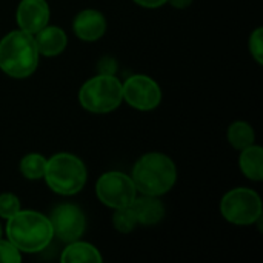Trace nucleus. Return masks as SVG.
Here are the masks:
<instances>
[{"label":"nucleus","instance_id":"obj_1","mask_svg":"<svg viewBox=\"0 0 263 263\" xmlns=\"http://www.w3.org/2000/svg\"><path fill=\"white\" fill-rule=\"evenodd\" d=\"M5 233L8 240L14 243L20 253L28 254L43 251L54 239L49 217L31 210H20L9 217Z\"/></svg>","mask_w":263,"mask_h":263},{"label":"nucleus","instance_id":"obj_2","mask_svg":"<svg viewBox=\"0 0 263 263\" xmlns=\"http://www.w3.org/2000/svg\"><path fill=\"white\" fill-rule=\"evenodd\" d=\"M131 179L137 193L160 197L176 185L177 168L171 157L162 153H146L136 162Z\"/></svg>","mask_w":263,"mask_h":263},{"label":"nucleus","instance_id":"obj_3","mask_svg":"<svg viewBox=\"0 0 263 263\" xmlns=\"http://www.w3.org/2000/svg\"><path fill=\"white\" fill-rule=\"evenodd\" d=\"M34 35L22 29L8 32L0 40V69L12 79H26L39 66Z\"/></svg>","mask_w":263,"mask_h":263},{"label":"nucleus","instance_id":"obj_4","mask_svg":"<svg viewBox=\"0 0 263 263\" xmlns=\"http://www.w3.org/2000/svg\"><path fill=\"white\" fill-rule=\"evenodd\" d=\"M86 177L85 163L71 153H59L46 160L43 179L49 190L59 196H74L80 193L86 183Z\"/></svg>","mask_w":263,"mask_h":263},{"label":"nucleus","instance_id":"obj_5","mask_svg":"<svg viewBox=\"0 0 263 263\" xmlns=\"http://www.w3.org/2000/svg\"><path fill=\"white\" fill-rule=\"evenodd\" d=\"M123 100L122 82L114 74H100L86 80L79 91L80 105L94 114H106L120 106Z\"/></svg>","mask_w":263,"mask_h":263},{"label":"nucleus","instance_id":"obj_6","mask_svg":"<svg viewBox=\"0 0 263 263\" xmlns=\"http://www.w3.org/2000/svg\"><path fill=\"white\" fill-rule=\"evenodd\" d=\"M220 213L233 225H253L262 219V199L251 188H234L222 197Z\"/></svg>","mask_w":263,"mask_h":263},{"label":"nucleus","instance_id":"obj_7","mask_svg":"<svg viewBox=\"0 0 263 263\" xmlns=\"http://www.w3.org/2000/svg\"><path fill=\"white\" fill-rule=\"evenodd\" d=\"M96 194L103 205L117 210L129 206L137 197V190L131 176L120 171H108L99 177Z\"/></svg>","mask_w":263,"mask_h":263},{"label":"nucleus","instance_id":"obj_8","mask_svg":"<svg viewBox=\"0 0 263 263\" xmlns=\"http://www.w3.org/2000/svg\"><path fill=\"white\" fill-rule=\"evenodd\" d=\"M123 100L139 109V111H151L156 109L162 102V89L159 83L145 74H134L122 83Z\"/></svg>","mask_w":263,"mask_h":263},{"label":"nucleus","instance_id":"obj_9","mask_svg":"<svg viewBox=\"0 0 263 263\" xmlns=\"http://www.w3.org/2000/svg\"><path fill=\"white\" fill-rule=\"evenodd\" d=\"M52 233L65 243L79 240L86 228V219L83 211L74 203L57 205L49 216Z\"/></svg>","mask_w":263,"mask_h":263},{"label":"nucleus","instance_id":"obj_10","mask_svg":"<svg viewBox=\"0 0 263 263\" xmlns=\"http://www.w3.org/2000/svg\"><path fill=\"white\" fill-rule=\"evenodd\" d=\"M49 15L46 0H22L17 6L15 20L22 31L34 35L49 23Z\"/></svg>","mask_w":263,"mask_h":263},{"label":"nucleus","instance_id":"obj_11","mask_svg":"<svg viewBox=\"0 0 263 263\" xmlns=\"http://www.w3.org/2000/svg\"><path fill=\"white\" fill-rule=\"evenodd\" d=\"M72 29L80 40L96 42L106 32V18L97 9H83L76 15Z\"/></svg>","mask_w":263,"mask_h":263},{"label":"nucleus","instance_id":"obj_12","mask_svg":"<svg viewBox=\"0 0 263 263\" xmlns=\"http://www.w3.org/2000/svg\"><path fill=\"white\" fill-rule=\"evenodd\" d=\"M34 40L40 55L55 57L62 54L68 45V35L60 26L46 25L39 32L34 34Z\"/></svg>","mask_w":263,"mask_h":263},{"label":"nucleus","instance_id":"obj_13","mask_svg":"<svg viewBox=\"0 0 263 263\" xmlns=\"http://www.w3.org/2000/svg\"><path fill=\"white\" fill-rule=\"evenodd\" d=\"M131 208L136 214V219L140 225L153 227L157 225L165 217V206L156 196H142L136 197L131 203Z\"/></svg>","mask_w":263,"mask_h":263},{"label":"nucleus","instance_id":"obj_14","mask_svg":"<svg viewBox=\"0 0 263 263\" xmlns=\"http://www.w3.org/2000/svg\"><path fill=\"white\" fill-rule=\"evenodd\" d=\"M60 260L62 263H100L102 256L94 245L74 240L66 243V248L62 251Z\"/></svg>","mask_w":263,"mask_h":263},{"label":"nucleus","instance_id":"obj_15","mask_svg":"<svg viewBox=\"0 0 263 263\" xmlns=\"http://www.w3.org/2000/svg\"><path fill=\"white\" fill-rule=\"evenodd\" d=\"M239 166L243 176L253 182H260L263 179V149L257 145H251L240 151Z\"/></svg>","mask_w":263,"mask_h":263},{"label":"nucleus","instance_id":"obj_16","mask_svg":"<svg viewBox=\"0 0 263 263\" xmlns=\"http://www.w3.org/2000/svg\"><path fill=\"white\" fill-rule=\"evenodd\" d=\"M227 136H228V142L231 143V146L237 151H242L256 142V133L253 126L243 120H237L231 123Z\"/></svg>","mask_w":263,"mask_h":263},{"label":"nucleus","instance_id":"obj_17","mask_svg":"<svg viewBox=\"0 0 263 263\" xmlns=\"http://www.w3.org/2000/svg\"><path fill=\"white\" fill-rule=\"evenodd\" d=\"M46 157L37 153L26 154L20 160V173L28 180H40L45 176L46 171Z\"/></svg>","mask_w":263,"mask_h":263},{"label":"nucleus","instance_id":"obj_18","mask_svg":"<svg viewBox=\"0 0 263 263\" xmlns=\"http://www.w3.org/2000/svg\"><path fill=\"white\" fill-rule=\"evenodd\" d=\"M112 225H114V228H116L119 233H122V234L131 233V231L139 225V222H137V219H136V214H134L131 205H129V206H123V208H117V210H116V213H114V216H112Z\"/></svg>","mask_w":263,"mask_h":263},{"label":"nucleus","instance_id":"obj_19","mask_svg":"<svg viewBox=\"0 0 263 263\" xmlns=\"http://www.w3.org/2000/svg\"><path fill=\"white\" fill-rule=\"evenodd\" d=\"M17 211H20V200H18V197L15 194H12V193L0 194V217L8 220Z\"/></svg>","mask_w":263,"mask_h":263},{"label":"nucleus","instance_id":"obj_20","mask_svg":"<svg viewBox=\"0 0 263 263\" xmlns=\"http://www.w3.org/2000/svg\"><path fill=\"white\" fill-rule=\"evenodd\" d=\"M22 262V253L9 240L0 239V263Z\"/></svg>","mask_w":263,"mask_h":263},{"label":"nucleus","instance_id":"obj_21","mask_svg":"<svg viewBox=\"0 0 263 263\" xmlns=\"http://www.w3.org/2000/svg\"><path fill=\"white\" fill-rule=\"evenodd\" d=\"M250 52L254 57V60L262 65L263 63V29L259 26L253 31L250 35Z\"/></svg>","mask_w":263,"mask_h":263},{"label":"nucleus","instance_id":"obj_22","mask_svg":"<svg viewBox=\"0 0 263 263\" xmlns=\"http://www.w3.org/2000/svg\"><path fill=\"white\" fill-rule=\"evenodd\" d=\"M139 6L146 8V9H156L160 8L166 3V0H134Z\"/></svg>","mask_w":263,"mask_h":263},{"label":"nucleus","instance_id":"obj_23","mask_svg":"<svg viewBox=\"0 0 263 263\" xmlns=\"http://www.w3.org/2000/svg\"><path fill=\"white\" fill-rule=\"evenodd\" d=\"M194 0H166V3H170L173 8H177V9H186L193 5Z\"/></svg>","mask_w":263,"mask_h":263},{"label":"nucleus","instance_id":"obj_24","mask_svg":"<svg viewBox=\"0 0 263 263\" xmlns=\"http://www.w3.org/2000/svg\"><path fill=\"white\" fill-rule=\"evenodd\" d=\"M2 236H3V228H2V225H0V239H2Z\"/></svg>","mask_w":263,"mask_h":263}]
</instances>
